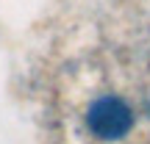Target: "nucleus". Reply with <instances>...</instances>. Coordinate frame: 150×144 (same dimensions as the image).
Returning a JSON list of instances; mask_svg holds the SVG:
<instances>
[{"mask_svg":"<svg viewBox=\"0 0 150 144\" xmlns=\"http://www.w3.org/2000/svg\"><path fill=\"white\" fill-rule=\"evenodd\" d=\"M86 125H89V130L97 139L114 141V139H122V136L134 128V114H131V108H128L125 100H120V97H114V94H106V97H97L89 105V111H86Z\"/></svg>","mask_w":150,"mask_h":144,"instance_id":"nucleus-1","label":"nucleus"}]
</instances>
